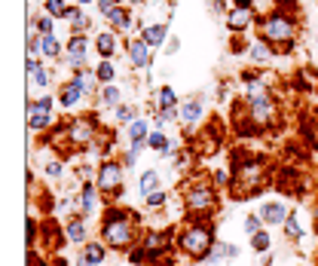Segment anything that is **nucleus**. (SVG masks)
I'll list each match as a JSON object with an SVG mask.
<instances>
[{"instance_id": "obj_1", "label": "nucleus", "mask_w": 318, "mask_h": 266, "mask_svg": "<svg viewBox=\"0 0 318 266\" xmlns=\"http://www.w3.org/2000/svg\"><path fill=\"white\" fill-rule=\"evenodd\" d=\"M104 242H110V248H126L132 242V224L123 214H110L104 224Z\"/></svg>"}, {"instance_id": "obj_2", "label": "nucleus", "mask_w": 318, "mask_h": 266, "mask_svg": "<svg viewBox=\"0 0 318 266\" xmlns=\"http://www.w3.org/2000/svg\"><path fill=\"white\" fill-rule=\"evenodd\" d=\"M181 245H184L187 254L202 257V254L211 248V230H205V227H193V230H187V233L181 236Z\"/></svg>"}, {"instance_id": "obj_3", "label": "nucleus", "mask_w": 318, "mask_h": 266, "mask_svg": "<svg viewBox=\"0 0 318 266\" xmlns=\"http://www.w3.org/2000/svg\"><path fill=\"white\" fill-rule=\"evenodd\" d=\"M263 34H266L270 40H279V43L285 40V43H288V40L294 37V25H291L288 18H270V21L263 25Z\"/></svg>"}, {"instance_id": "obj_4", "label": "nucleus", "mask_w": 318, "mask_h": 266, "mask_svg": "<svg viewBox=\"0 0 318 266\" xmlns=\"http://www.w3.org/2000/svg\"><path fill=\"white\" fill-rule=\"evenodd\" d=\"M119 184H123V172H119V165L107 162V165L98 172V187H101V190H119Z\"/></svg>"}, {"instance_id": "obj_5", "label": "nucleus", "mask_w": 318, "mask_h": 266, "mask_svg": "<svg viewBox=\"0 0 318 266\" xmlns=\"http://www.w3.org/2000/svg\"><path fill=\"white\" fill-rule=\"evenodd\" d=\"M150 43L147 40H135L132 46H129V61L135 64V67H147L150 64V49H147Z\"/></svg>"}, {"instance_id": "obj_6", "label": "nucleus", "mask_w": 318, "mask_h": 266, "mask_svg": "<svg viewBox=\"0 0 318 266\" xmlns=\"http://www.w3.org/2000/svg\"><path fill=\"white\" fill-rule=\"evenodd\" d=\"M86 40L83 37H74L70 40V46H67V61L74 64V67H80V64H86Z\"/></svg>"}, {"instance_id": "obj_7", "label": "nucleus", "mask_w": 318, "mask_h": 266, "mask_svg": "<svg viewBox=\"0 0 318 266\" xmlns=\"http://www.w3.org/2000/svg\"><path fill=\"white\" fill-rule=\"evenodd\" d=\"M49 107H52V101L43 98V101L31 110V129H46V126H49Z\"/></svg>"}, {"instance_id": "obj_8", "label": "nucleus", "mask_w": 318, "mask_h": 266, "mask_svg": "<svg viewBox=\"0 0 318 266\" xmlns=\"http://www.w3.org/2000/svg\"><path fill=\"white\" fill-rule=\"evenodd\" d=\"M285 214H288V211H285V205H282V202H266V205L260 208V217H263L266 224H282V221H285Z\"/></svg>"}, {"instance_id": "obj_9", "label": "nucleus", "mask_w": 318, "mask_h": 266, "mask_svg": "<svg viewBox=\"0 0 318 266\" xmlns=\"http://www.w3.org/2000/svg\"><path fill=\"white\" fill-rule=\"evenodd\" d=\"M187 205H190L193 211H202V208H211V193H208V190H193V193L187 196Z\"/></svg>"}, {"instance_id": "obj_10", "label": "nucleus", "mask_w": 318, "mask_h": 266, "mask_svg": "<svg viewBox=\"0 0 318 266\" xmlns=\"http://www.w3.org/2000/svg\"><path fill=\"white\" fill-rule=\"evenodd\" d=\"M104 260V245H86V251H83V257H80V263H101Z\"/></svg>"}, {"instance_id": "obj_11", "label": "nucleus", "mask_w": 318, "mask_h": 266, "mask_svg": "<svg viewBox=\"0 0 318 266\" xmlns=\"http://www.w3.org/2000/svg\"><path fill=\"white\" fill-rule=\"evenodd\" d=\"M144 40H147L150 46H159V43L165 40V25H150V28L144 31Z\"/></svg>"}, {"instance_id": "obj_12", "label": "nucleus", "mask_w": 318, "mask_h": 266, "mask_svg": "<svg viewBox=\"0 0 318 266\" xmlns=\"http://www.w3.org/2000/svg\"><path fill=\"white\" fill-rule=\"evenodd\" d=\"M80 95H83V89H80L77 83H70V86H64V92H61V104H64V107H74V104L80 101Z\"/></svg>"}, {"instance_id": "obj_13", "label": "nucleus", "mask_w": 318, "mask_h": 266, "mask_svg": "<svg viewBox=\"0 0 318 266\" xmlns=\"http://www.w3.org/2000/svg\"><path fill=\"white\" fill-rule=\"evenodd\" d=\"M251 104H254V116L257 119H266L270 116V101H266V95H251Z\"/></svg>"}, {"instance_id": "obj_14", "label": "nucleus", "mask_w": 318, "mask_h": 266, "mask_svg": "<svg viewBox=\"0 0 318 266\" xmlns=\"http://www.w3.org/2000/svg\"><path fill=\"white\" fill-rule=\"evenodd\" d=\"M248 21H251V12L248 9H236V12H230V28H248Z\"/></svg>"}, {"instance_id": "obj_15", "label": "nucleus", "mask_w": 318, "mask_h": 266, "mask_svg": "<svg viewBox=\"0 0 318 266\" xmlns=\"http://www.w3.org/2000/svg\"><path fill=\"white\" fill-rule=\"evenodd\" d=\"M181 116H184V123H196V119L202 116V104H199V101H190V104H184Z\"/></svg>"}, {"instance_id": "obj_16", "label": "nucleus", "mask_w": 318, "mask_h": 266, "mask_svg": "<svg viewBox=\"0 0 318 266\" xmlns=\"http://www.w3.org/2000/svg\"><path fill=\"white\" fill-rule=\"evenodd\" d=\"M89 135H92V129L86 126V119H80V123H74V129H70V138H74L77 144H83V141H89Z\"/></svg>"}, {"instance_id": "obj_17", "label": "nucleus", "mask_w": 318, "mask_h": 266, "mask_svg": "<svg viewBox=\"0 0 318 266\" xmlns=\"http://www.w3.org/2000/svg\"><path fill=\"white\" fill-rule=\"evenodd\" d=\"M95 46H98V52L107 58V55H113V46H116V40H113L110 34H101V37L95 40Z\"/></svg>"}, {"instance_id": "obj_18", "label": "nucleus", "mask_w": 318, "mask_h": 266, "mask_svg": "<svg viewBox=\"0 0 318 266\" xmlns=\"http://www.w3.org/2000/svg\"><path fill=\"white\" fill-rule=\"evenodd\" d=\"M80 208L86 211V214H92L95 211V190L86 184V190H83V196H80Z\"/></svg>"}, {"instance_id": "obj_19", "label": "nucleus", "mask_w": 318, "mask_h": 266, "mask_svg": "<svg viewBox=\"0 0 318 266\" xmlns=\"http://www.w3.org/2000/svg\"><path fill=\"white\" fill-rule=\"evenodd\" d=\"M129 135H132V144H141V138H147V123H132V129H129Z\"/></svg>"}, {"instance_id": "obj_20", "label": "nucleus", "mask_w": 318, "mask_h": 266, "mask_svg": "<svg viewBox=\"0 0 318 266\" xmlns=\"http://www.w3.org/2000/svg\"><path fill=\"white\" fill-rule=\"evenodd\" d=\"M156 181H159L156 172H144V178H141V193H153V190H156Z\"/></svg>"}, {"instance_id": "obj_21", "label": "nucleus", "mask_w": 318, "mask_h": 266, "mask_svg": "<svg viewBox=\"0 0 318 266\" xmlns=\"http://www.w3.org/2000/svg\"><path fill=\"white\" fill-rule=\"evenodd\" d=\"M67 236H70L74 242H83V239H86V224H83V221H74V224L67 227Z\"/></svg>"}, {"instance_id": "obj_22", "label": "nucleus", "mask_w": 318, "mask_h": 266, "mask_svg": "<svg viewBox=\"0 0 318 266\" xmlns=\"http://www.w3.org/2000/svg\"><path fill=\"white\" fill-rule=\"evenodd\" d=\"M150 147H153L156 153H168V138L156 132V135H150Z\"/></svg>"}, {"instance_id": "obj_23", "label": "nucleus", "mask_w": 318, "mask_h": 266, "mask_svg": "<svg viewBox=\"0 0 318 266\" xmlns=\"http://www.w3.org/2000/svg\"><path fill=\"white\" fill-rule=\"evenodd\" d=\"M40 49H43L46 55H52V58H55V55H58V43H55V37H52V34H46V37H43V43H40Z\"/></svg>"}, {"instance_id": "obj_24", "label": "nucleus", "mask_w": 318, "mask_h": 266, "mask_svg": "<svg viewBox=\"0 0 318 266\" xmlns=\"http://www.w3.org/2000/svg\"><path fill=\"white\" fill-rule=\"evenodd\" d=\"M116 101H119V89H116V86H107V89L101 92V104L110 107V104H116Z\"/></svg>"}, {"instance_id": "obj_25", "label": "nucleus", "mask_w": 318, "mask_h": 266, "mask_svg": "<svg viewBox=\"0 0 318 266\" xmlns=\"http://www.w3.org/2000/svg\"><path fill=\"white\" fill-rule=\"evenodd\" d=\"M239 178H242V181L248 184V190H251V184L260 178V168H257V165H248V168H242V175H239Z\"/></svg>"}, {"instance_id": "obj_26", "label": "nucleus", "mask_w": 318, "mask_h": 266, "mask_svg": "<svg viewBox=\"0 0 318 266\" xmlns=\"http://www.w3.org/2000/svg\"><path fill=\"white\" fill-rule=\"evenodd\" d=\"M251 245H254V251H266L270 248V236L266 233H254L251 236Z\"/></svg>"}, {"instance_id": "obj_27", "label": "nucleus", "mask_w": 318, "mask_h": 266, "mask_svg": "<svg viewBox=\"0 0 318 266\" xmlns=\"http://www.w3.org/2000/svg\"><path fill=\"white\" fill-rule=\"evenodd\" d=\"M221 257H230V245H224V242H217V245L208 251V260H221Z\"/></svg>"}, {"instance_id": "obj_28", "label": "nucleus", "mask_w": 318, "mask_h": 266, "mask_svg": "<svg viewBox=\"0 0 318 266\" xmlns=\"http://www.w3.org/2000/svg\"><path fill=\"white\" fill-rule=\"evenodd\" d=\"M107 18H110V21H113L116 28H129V15H126L123 9H113V12H110Z\"/></svg>"}, {"instance_id": "obj_29", "label": "nucleus", "mask_w": 318, "mask_h": 266, "mask_svg": "<svg viewBox=\"0 0 318 266\" xmlns=\"http://www.w3.org/2000/svg\"><path fill=\"white\" fill-rule=\"evenodd\" d=\"M98 80H104V83L113 80V64H110V61H101V67H98Z\"/></svg>"}, {"instance_id": "obj_30", "label": "nucleus", "mask_w": 318, "mask_h": 266, "mask_svg": "<svg viewBox=\"0 0 318 266\" xmlns=\"http://www.w3.org/2000/svg\"><path fill=\"white\" fill-rule=\"evenodd\" d=\"M260 221L263 217H257V214H251V217H245V230L254 236V233H260Z\"/></svg>"}, {"instance_id": "obj_31", "label": "nucleus", "mask_w": 318, "mask_h": 266, "mask_svg": "<svg viewBox=\"0 0 318 266\" xmlns=\"http://www.w3.org/2000/svg\"><path fill=\"white\" fill-rule=\"evenodd\" d=\"M46 9H49V15H64V12H67L61 0H49V3H46Z\"/></svg>"}, {"instance_id": "obj_32", "label": "nucleus", "mask_w": 318, "mask_h": 266, "mask_svg": "<svg viewBox=\"0 0 318 266\" xmlns=\"http://www.w3.org/2000/svg\"><path fill=\"white\" fill-rule=\"evenodd\" d=\"M31 77H34V83H37V86H46V83H49V77H46V70H43V67H34V70H31Z\"/></svg>"}, {"instance_id": "obj_33", "label": "nucleus", "mask_w": 318, "mask_h": 266, "mask_svg": "<svg viewBox=\"0 0 318 266\" xmlns=\"http://www.w3.org/2000/svg\"><path fill=\"white\" fill-rule=\"evenodd\" d=\"M159 101H162V107H172V104H175V92L165 86V89L159 92Z\"/></svg>"}, {"instance_id": "obj_34", "label": "nucleus", "mask_w": 318, "mask_h": 266, "mask_svg": "<svg viewBox=\"0 0 318 266\" xmlns=\"http://www.w3.org/2000/svg\"><path fill=\"white\" fill-rule=\"evenodd\" d=\"M162 202H165L162 190H153V193H147V205H162Z\"/></svg>"}, {"instance_id": "obj_35", "label": "nucleus", "mask_w": 318, "mask_h": 266, "mask_svg": "<svg viewBox=\"0 0 318 266\" xmlns=\"http://www.w3.org/2000/svg\"><path fill=\"white\" fill-rule=\"evenodd\" d=\"M266 55H270V52H266V46H254V49H251V58H254V61H263Z\"/></svg>"}, {"instance_id": "obj_36", "label": "nucleus", "mask_w": 318, "mask_h": 266, "mask_svg": "<svg viewBox=\"0 0 318 266\" xmlns=\"http://www.w3.org/2000/svg\"><path fill=\"white\" fill-rule=\"evenodd\" d=\"M288 233H291V236H300V233H303V227L297 224V217H288Z\"/></svg>"}, {"instance_id": "obj_37", "label": "nucleus", "mask_w": 318, "mask_h": 266, "mask_svg": "<svg viewBox=\"0 0 318 266\" xmlns=\"http://www.w3.org/2000/svg\"><path fill=\"white\" fill-rule=\"evenodd\" d=\"M156 248H162V236H150L147 239V251H156Z\"/></svg>"}, {"instance_id": "obj_38", "label": "nucleus", "mask_w": 318, "mask_h": 266, "mask_svg": "<svg viewBox=\"0 0 318 266\" xmlns=\"http://www.w3.org/2000/svg\"><path fill=\"white\" fill-rule=\"evenodd\" d=\"M98 6H101V12H104V15H110V12L116 9V6H113V0H101Z\"/></svg>"}, {"instance_id": "obj_39", "label": "nucleus", "mask_w": 318, "mask_h": 266, "mask_svg": "<svg viewBox=\"0 0 318 266\" xmlns=\"http://www.w3.org/2000/svg\"><path fill=\"white\" fill-rule=\"evenodd\" d=\"M46 175H49V178H58V175H61V165H58V162L46 165Z\"/></svg>"}, {"instance_id": "obj_40", "label": "nucleus", "mask_w": 318, "mask_h": 266, "mask_svg": "<svg viewBox=\"0 0 318 266\" xmlns=\"http://www.w3.org/2000/svg\"><path fill=\"white\" fill-rule=\"evenodd\" d=\"M37 28H40L43 34H49V31H52V21H49V18H40V21H37Z\"/></svg>"}, {"instance_id": "obj_41", "label": "nucleus", "mask_w": 318, "mask_h": 266, "mask_svg": "<svg viewBox=\"0 0 318 266\" xmlns=\"http://www.w3.org/2000/svg\"><path fill=\"white\" fill-rule=\"evenodd\" d=\"M116 116L126 123V119H132V110H129V107H119V110H116Z\"/></svg>"}, {"instance_id": "obj_42", "label": "nucleus", "mask_w": 318, "mask_h": 266, "mask_svg": "<svg viewBox=\"0 0 318 266\" xmlns=\"http://www.w3.org/2000/svg\"><path fill=\"white\" fill-rule=\"evenodd\" d=\"M315 141H318V126H315Z\"/></svg>"}, {"instance_id": "obj_43", "label": "nucleus", "mask_w": 318, "mask_h": 266, "mask_svg": "<svg viewBox=\"0 0 318 266\" xmlns=\"http://www.w3.org/2000/svg\"><path fill=\"white\" fill-rule=\"evenodd\" d=\"M80 3H83V6H86V3H89V0H80Z\"/></svg>"}, {"instance_id": "obj_44", "label": "nucleus", "mask_w": 318, "mask_h": 266, "mask_svg": "<svg viewBox=\"0 0 318 266\" xmlns=\"http://www.w3.org/2000/svg\"><path fill=\"white\" fill-rule=\"evenodd\" d=\"M132 3H138V0H132Z\"/></svg>"}]
</instances>
